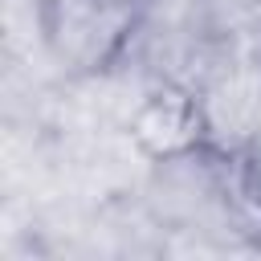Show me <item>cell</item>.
Masks as SVG:
<instances>
[{
  "label": "cell",
  "mask_w": 261,
  "mask_h": 261,
  "mask_svg": "<svg viewBox=\"0 0 261 261\" xmlns=\"http://www.w3.org/2000/svg\"><path fill=\"white\" fill-rule=\"evenodd\" d=\"M151 0H37L45 57L73 82L114 73L147 24Z\"/></svg>",
  "instance_id": "6da1fadb"
},
{
  "label": "cell",
  "mask_w": 261,
  "mask_h": 261,
  "mask_svg": "<svg viewBox=\"0 0 261 261\" xmlns=\"http://www.w3.org/2000/svg\"><path fill=\"white\" fill-rule=\"evenodd\" d=\"M130 139H135V147L151 163H163V159H175V155H188V151L212 143L216 130H212L208 106L188 86L159 82L135 106V114H130Z\"/></svg>",
  "instance_id": "7a4b0ae2"
}]
</instances>
